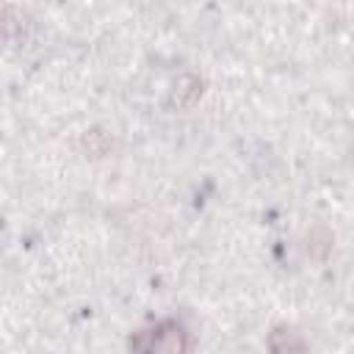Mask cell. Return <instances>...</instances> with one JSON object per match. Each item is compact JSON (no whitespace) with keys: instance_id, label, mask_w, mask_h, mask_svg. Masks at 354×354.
<instances>
[{"instance_id":"obj_4","label":"cell","mask_w":354,"mask_h":354,"mask_svg":"<svg viewBox=\"0 0 354 354\" xmlns=\"http://www.w3.org/2000/svg\"><path fill=\"white\" fill-rule=\"evenodd\" d=\"M28 28H30V22H28V17L22 14V11H17V8H0V36L3 39H22L25 33H28Z\"/></svg>"},{"instance_id":"obj_1","label":"cell","mask_w":354,"mask_h":354,"mask_svg":"<svg viewBox=\"0 0 354 354\" xmlns=\"http://www.w3.org/2000/svg\"><path fill=\"white\" fill-rule=\"evenodd\" d=\"M155 337H158V354H188V348H191L188 332L177 321L158 324L155 326Z\"/></svg>"},{"instance_id":"obj_2","label":"cell","mask_w":354,"mask_h":354,"mask_svg":"<svg viewBox=\"0 0 354 354\" xmlns=\"http://www.w3.org/2000/svg\"><path fill=\"white\" fill-rule=\"evenodd\" d=\"M268 354H307V343L293 326H277L268 335Z\"/></svg>"},{"instance_id":"obj_3","label":"cell","mask_w":354,"mask_h":354,"mask_svg":"<svg viewBox=\"0 0 354 354\" xmlns=\"http://www.w3.org/2000/svg\"><path fill=\"white\" fill-rule=\"evenodd\" d=\"M202 94V77L196 75H180L174 80V88H171V97L169 102L177 105V108H185V105H194Z\"/></svg>"},{"instance_id":"obj_5","label":"cell","mask_w":354,"mask_h":354,"mask_svg":"<svg viewBox=\"0 0 354 354\" xmlns=\"http://www.w3.org/2000/svg\"><path fill=\"white\" fill-rule=\"evenodd\" d=\"M130 354H158V337H155V326L152 329H141L130 337Z\"/></svg>"}]
</instances>
